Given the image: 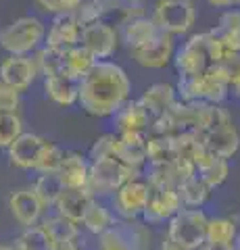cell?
<instances>
[{"label":"cell","mask_w":240,"mask_h":250,"mask_svg":"<svg viewBox=\"0 0 240 250\" xmlns=\"http://www.w3.org/2000/svg\"><path fill=\"white\" fill-rule=\"evenodd\" d=\"M131 98V82L128 71L111 59L98 61L88 75L80 80L77 104L86 115L111 119Z\"/></svg>","instance_id":"6da1fadb"},{"label":"cell","mask_w":240,"mask_h":250,"mask_svg":"<svg viewBox=\"0 0 240 250\" xmlns=\"http://www.w3.org/2000/svg\"><path fill=\"white\" fill-rule=\"evenodd\" d=\"M226 50L213 29L192 34L188 40L182 42L174 54V67L180 75H200L215 62H223Z\"/></svg>","instance_id":"7a4b0ae2"},{"label":"cell","mask_w":240,"mask_h":250,"mask_svg":"<svg viewBox=\"0 0 240 250\" xmlns=\"http://www.w3.org/2000/svg\"><path fill=\"white\" fill-rule=\"evenodd\" d=\"M234 69L226 62H215L200 75H180L175 83L180 100H205L211 104H221L232 92Z\"/></svg>","instance_id":"3957f363"},{"label":"cell","mask_w":240,"mask_h":250,"mask_svg":"<svg viewBox=\"0 0 240 250\" xmlns=\"http://www.w3.org/2000/svg\"><path fill=\"white\" fill-rule=\"evenodd\" d=\"M46 29H48V25L42 19L34 17V15H23V17H17L0 29V48L6 54L32 57L36 50H40L44 46Z\"/></svg>","instance_id":"277c9868"},{"label":"cell","mask_w":240,"mask_h":250,"mask_svg":"<svg viewBox=\"0 0 240 250\" xmlns=\"http://www.w3.org/2000/svg\"><path fill=\"white\" fill-rule=\"evenodd\" d=\"M138 177H142V169L126 165L117 156H105V159L98 161H90L88 188L96 198H109L117 188Z\"/></svg>","instance_id":"5b68a950"},{"label":"cell","mask_w":240,"mask_h":250,"mask_svg":"<svg viewBox=\"0 0 240 250\" xmlns=\"http://www.w3.org/2000/svg\"><path fill=\"white\" fill-rule=\"evenodd\" d=\"M151 192H153L151 184L146 182L144 177H138V179H131V182L117 188V190L107 198V202L111 205L115 215H117L121 221H140L144 208L149 205Z\"/></svg>","instance_id":"8992f818"},{"label":"cell","mask_w":240,"mask_h":250,"mask_svg":"<svg viewBox=\"0 0 240 250\" xmlns=\"http://www.w3.org/2000/svg\"><path fill=\"white\" fill-rule=\"evenodd\" d=\"M151 17L161 31L172 36H186L196 23V9L190 0H157Z\"/></svg>","instance_id":"52a82bcc"},{"label":"cell","mask_w":240,"mask_h":250,"mask_svg":"<svg viewBox=\"0 0 240 250\" xmlns=\"http://www.w3.org/2000/svg\"><path fill=\"white\" fill-rule=\"evenodd\" d=\"M207 225L209 215L203 208H188L184 207L172 221L167 223V236L180 244L198 250L207 242Z\"/></svg>","instance_id":"ba28073f"},{"label":"cell","mask_w":240,"mask_h":250,"mask_svg":"<svg viewBox=\"0 0 240 250\" xmlns=\"http://www.w3.org/2000/svg\"><path fill=\"white\" fill-rule=\"evenodd\" d=\"M40 223L46 228L52 240V250H90L86 231H84L82 225L67 221V219L59 217L52 210L44 215Z\"/></svg>","instance_id":"9c48e42d"},{"label":"cell","mask_w":240,"mask_h":250,"mask_svg":"<svg viewBox=\"0 0 240 250\" xmlns=\"http://www.w3.org/2000/svg\"><path fill=\"white\" fill-rule=\"evenodd\" d=\"M174 38L175 36L159 29L149 42H144L138 48H131L130 54L144 69H165L169 62H174V54L177 48Z\"/></svg>","instance_id":"30bf717a"},{"label":"cell","mask_w":240,"mask_h":250,"mask_svg":"<svg viewBox=\"0 0 240 250\" xmlns=\"http://www.w3.org/2000/svg\"><path fill=\"white\" fill-rule=\"evenodd\" d=\"M119 42H121L119 29L115 25H111L109 21H105V19L94 21V23H90V25L82 27L80 44L94 54L98 61L111 59L113 54L117 52Z\"/></svg>","instance_id":"8fae6325"},{"label":"cell","mask_w":240,"mask_h":250,"mask_svg":"<svg viewBox=\"0 0 240 250\" xmlns=\"http://www.w3.org/2000/svg\"><path fill=\"white\" fill-rule=\"evenodd\" d=\"M6 207H9V213L13 217V221L19 225V228H32L38 225L46 215V208L42 205V200L38 198V194L34 192V188H19V190H13L6 198Z\"/></svg>","instance_id":"7c38bea8"},{"label":"cell","mask_w":240,"mask_h":250,"mask_svg":"<svg viewBox=\"0 0 240 250\" xmlns=\"http://www.w3.org/2000/svg\"><path fill=\"white\" fill-rule=\"evenodd\" d=\"M184 208L177 188H153L149 205L142 213L146 225H167Z\"/></svg>","instance_id":"4fadbf2b"},{"label":"cell","mask_w":240,"mask_h":250,"mask_svg":"<svg viewBox=\"0 0 240 250\" xmlns=\"http://www.w3.org/2000/svg\"><path fill=\"white\" fill-rule=\"evenodd\" d=\"M40 77L34 57L27 54H6L0 61V80L6 82L19 92H25Z\"/></svg>","instance_id":"5bb4252c"},{"label":"cell","mask_w":240,"mask_h":250,"mask_svg":"<svg viewBox=\"0 0 240 250\" xmlns=\"http://www.w3.org/2000/svg\"><path fill=\"white\" fill-rule=\"evenodd\" d=\"M44 144H46V138H42L40 134L23 131V134L4 150L6 159H9V165L19 169V171H32L34 173V167H36L38 156H40Z\"/></svg>","instance_id":"9a60e30c"},{"label":"cell","mask_w":240,"mask_h":250,"mask_svg":"<svg viewBox=\"0 0 240 250\" xmlns=\"http://www.w3.org/2000/svg\"><path fill=\"white\" fill-rule=\"evenodd\" d=\"M203 144L207 150L213 154L223 156V159H234L240 150V131L236 129L234 119H226L218 123L215 127L203 134Z\"/></svg>","instance_id":"2e32d148"},{"label":"cell","mask_w":240,"mask_h":250,"mask_svg":"<svg viewBox=\"0 0 240 250\" xmlns=\"http://www.w3.org/2000/svg\"><path fill=\"white\" fill-rule=\"evenodd\" d=\"M82 38V25L75 19L73 13H61V15H52V19L46 29V46L59 50H67L71 46L80 44Z\"/></svg>","instance_id":"e0dca14e"},{"label":"cell","mask_w":240,"mask_h":250,"mask_svg":"<svg viewBox=\"0 0 240 250\" xmlns=\"http://www.w3.org/2000/svg\"><path fill=\"white\" fill-rule=\"evenodd\" d=\"M117 29H119L121 42L126 44L128 50L142 46L144 42H149L151 38L159 31L157 23L153 21V17H149V15H144V13L121 15V21H119Z\"/></svg>","instance_id":"ac0fdd59"},{"label":"cell","mask_w":240,"mask_h":250,"mask_svg":"<svg viewBox=\"0 0 240 250\" xmlns=\"http://www.w3.org/2000/svg\"><path fill=\"white\" fill-rule=\"evenodd\" d=\"M149 138H151V131H123V134H119L115 156L126 163V165L144 171L146 163H149V156H146Z\"/></svg>","instance_id":"d6986e66"},{"label":"cell","mask_w":240,"mask_h":250,"mask_svg":"<svg viewBox=\"0 0 240 250\" xmlns=\"http://www.w3.org/2000/svg\"><path fill=\"white\" fill-rule=\"evenodd\" d=\"M111 121L115 125V134H123V131H151L153 115L140 103V98H130L111 117Z\"/></svg>","instance_id":"ffe728a7"},{"label":"cell","mask_w":240,"mask_h":250,"mask_svg":"<svg viewBox=\"0 0 240 250\" xmlns=\"http://www.w3.org/2000/svg\"><path fill=\"white\" fill-rule=\"evenodd\" d=\"M57 177L63 188H88L90 182V159L77 150H65Z\"/></svg>","instance_id":"44dd1931"},{"label":"cell","mask_w":240,"mask_h":250,"mask_svg":"<svg viewBox=\"0 0 240 250\" xmlns=\"http://www.w3.org/2000/svg\"><path fill=\"white\" fill-rule=\"evenodd\" d=\"M92 198H94V194L90 192V188H75V190L73 188H65L59 194L55 207H52V213H57L59 217L67 219V221L82 225L84 213H86Z\"/></svg>","instance_id":"7402d4cb"},{"label":"cell","mask_w":240,"mask_h":250,"mask_svg":"<svg viewBox=\"0 0 240 250\" xmlns=\"http://www.w3.org/2000/svg\"><path fill=\"white\" fill-rule=\"evenodd\" d=\"M195 165H196V175L203 179L205 184H209L215 190L226 184V179L230 175V159L213 154L211 150H207L203 146L195 156Z\"/></svg>","instance_id":"603a6c76"},{"label":"cell","mask_w":240,"mask_h":250,"mask_svg":"<svg viewBox=\"0 0 240 250\" xmlns=\"http://www.w3.org/2000/svg\"><path fill=\"white\" fill-rule=\"evenodd\" d=\"M119 221V217L115 215V210L111 208V205L107 202V198H92L90 205L84 213V219H82V228L88 236H103L107 229H111L115 223Z\"/></svg>","instance_id":"cb8c5ba5"},{"label":"cell","mask_w":240,"mask_h":250,"mask_svg":"<svg viewBox=\"0 0 240 250\" xmlns=\"http://www.w3.org/2000/svg\"><path fill=\"white\" fill-rule=\"evenodd\" d=\"M42 85H44L46 98L52 100V103L59 106L67 108V106L77 104V100H80V82H75L63 73L44 77Z\"/></svg>","instance_id":"d4e9b609"},{"label":"cell","mask_w":240,"mask_h":250,"mask_svg":"<svg viewBox=\"0 0 240 250\" xmlns=\"http://www.w3.org/2000/svg\"><path fill=\"white\" fill-rule=\"evenodd\" d=\"M177 100H180V96H177L175 85H172V83H153L142 92V96H140V103L149 108L153 119L167 113Z\"/></svg>","instance_id":"484cf974"},{"label":"cell","mask_w":240,"mask_h":250,"mask_svg":"<svg viewBox=\"0 0 240 250\" xmlns=\"http://www.w3.org/2000/svg\"><path fill=\"white\" fill-rule=\"evenodd\" d=\"M98 62V59L92 54L90 50H86L82 44L77 46H71V48H67L65 54H63V75L71 77V80L80 82L84 75L90 73V69L94 67Z\"/></svg>","instance_id":"4316f807"},{"label":"cell","mask_w":240,"mask_h":250,"mask_svg":"<svg viewBox=\"0 0 240 250\" xmlns=\"http://www.w3.org/2000/svg\"><path fill=\"white\" fill-rule=\"evenodd\" d=\"M177 192H180V198H182V205L188 207V208H203L209 198H211V192L213 188L205 184L203 179L198 175L186 179V182L177 188Z\"/></svg>","instance_id":"83f0119b"},{"label":"cell","mask_w":240,"mask_h":250,"mask_svg":"<svg viewBox=\"0 0 240 250\" xmlns=\"http://www.w3.org/2000/svg\"><path fill=\"white\" fill-rule=\"evenodd\" d=\"M238 233L240 231L234 217H209L207 242H211V244H234Z\"/></svg>","instance_id":"f1b7e54d"},{"label":"cell","mask_w":240,"mask_h":250,"mask_svg":"<svg viewBox=\"0 0 240 250\" xmlns=\"http://www.w3.org/2000/svg\"><path fill=\"white\" fill-rule=\"evenodd\" d=\"M17 250H52V240L42 223L32 225V228H23L21 233L13 240Z\"/></svg>","instance_id":"f546056e"},{"label":"cell","mask_w":240,"mask_h":250,"mask_svg":"<svg viewBox=\"0 0 240 250\" xmlns=\"http://www.w3.org/2000/svg\"><path fill=\"white\" fill-rule=\"evenodd\" d=\"M32 188H34V192L38 194V198L42 200L46 213H48V210H52V207H55V202H57V198H59V194L65 190V188L61 186L57 173L36 175Z\"/></svg>","instance_id":"4dcf8cb0"},{"label":"cell","mask_w":240,"mask_h":250,"mask_svg":"<svg viewBox=\"0 0 240 250\" xmlns=\"http://www.w3.org/2000/svg\"><path fill=\"white\" fill-rule=\"evenodd\" d=\"M63 54L65 50H59V48H52V46H42L40 50H36L32 57L36 61V67H38V73L44 80L48 75H57L63 71Z\"/></svg>","instance_id":"1f68e13d"},{"label":"cell","mask_w":240,"mask_h":250,"mask_svg":"<svg viewBox=\"0 0 240 250\" xmlns=\"http://www.w3.org/2000/svg\"><path fill=\"white\" fill-rule=\"evenodd\" d=\"M146 156H149V163L175 161L177 159V150H175L174 136L151 134L149 144H146Z\"/></svg>","instance_id":"d6a6232c"},{"label":"cell","mask_w":240,"mask_h":250,"mask_svg":"<svg viewBox=\"0 0 240 250\" xmlns=\"http://www.w3.org/2000/svg\"><path fill=\"white\" fill-rule=\"evenodd\" d=\"M63 156H65L63 148H61L57 142H52V140H46V144H44L40 156H38L36 167H34V173L36 175L57 173L59 167H61V161H63Z\"/></svg>","instance_id":"836d02e7"},{"label":"cell","mask_w":240,"mask_h":250,"mask_svg":"<svg viewBox=\"0 0 240 250\" xmlns=\"http://www.w3.org/2000/svg\"><path fill=\"white\" fill-rule=\"evenodd\" d=\"M23 131L25 127L19 113H0V150H6Z\"/></svg>","instance_id":"e575fe53"},{"label":"cell","mask_w":240,"mask_h":250,"mask_svg":"<svg viewBox=\"0 0 240 250\" xmlns=\"http://www.w3.org/2000/svg\"><path fill=\"white\" fill-rule=\"evenodd\" d=\"M117 140H119V134H115V131L98 136L94 142H92V146L88 148V159L90 161H98V159H105V156H115Z\"/></svg>","instance_id":"d590c367"},{"label":"cell","mask_w":240,"mask_h":250,"mask_svg":"<svg viewBox=\"0 0 240 250\" xmlns=\"http://www.w3.org/2000/svg\"><path fill=\"white\" fill-rule=\"evenodd\" d=\"M73 15H75V19L80 21V25L86 27L90 23L103 19L105 11H103V6H100L98 0H82V2L77 4V9L73 11Z\"/></svg>","instance_id":"8d00e7d4"},{"label":"cell","mask_w":240,"mask_h":250,"mask_svg":"<svg viewBox=\"0 0 240 250\" xmlns=\"http://www.w3.org/2000/svg\"><path fill=\"white\" fill-rule=\"evenodd\" d=\"M21 92L0 80V113H19Z\"/></svg>","instance_id":"74e56055"},{"label":"cell","mask_w":240,"mask_h":250,"mask_svg":"<svg viewBox=\"0 0 240 250\" xmlns=\"http://www.w3.org/2000/svg\"><path fill=\"white\" fill-rule=\"evenodd\" d=\"M34 2L46 15H61V13H73L82 0H34Z\"/></svg>","instance_id":"f35d334b"},{"label":"cell","mask_w":240,"mask_h":250,"mask_svg":"<svg viewBox=\"0 0 240 250\" xmlns=\"http://www.w3.org/2000/svg\"><path fill=\"white\" fill-rule=\"evenodd\" d=\"M219 27L223 29H232V31H240V9H226L219 17Z\"/></svg>","instance_id":"ab89813d"},{"label":"cell","mask_w":240,"mask_h":250,"mask_svg":"<svg viewBox=\"0 0 240 250\" xmlns=\"http://www.w3.org/2000/svg\"><path fill=\"white\" fill-rule=\"evenodd\" d=\"M159 250H195V248H190L186 244H180V242H175L174 238H169L165 233L163 240H161V244H159Z\"/></svg>","instance_id":"60d3db41"},{"label":"cell","mask_w":240,"mask_h":250,"mask_svg":"<svg viewBox=\"0 0 240 250\" xmlns=\"http://www.w3.org/2000/svg\"><path fill=\"white\" fill-rule=\"evenodd\" d=\"M207 4L215 6V9H232L236 6V0H207Z\"/></svg>","instance_id":"b9f144b4"},{"label":"cell","mask_w":240,"mask_h":250,"mask_svg":"<svg viewBox=\"0 0 240 250\" xmlns=\"http://www.w3.org/2000/svg\"><path fill=\"white\" fill-rule=\"evenodd\" d=\"M232 94L240 98V65L234 69V77H232Z\"/></svg>","instance_id":"7bdbcfd3"},{"label":"cell","mask_w":240,"mask_h":250,"mask_svg":"<svg viewBox=\"0 0 240 250\" xmlns=\"http://www.w3.org/2000/svg\"><path fill=\"white\" fill-rule=\"evenodd\" d=\"M198 250H236L234 244H211V242H205Z\"/></svg>","instance_id":"ee69618b"},{"label":"cell","mask_w":240,"mask_h":250,"mask_svg":"<svg viewBox=\"0 0 240 250\" xmlns=\"http://www.w3.org/2000/svg\"><path fill=\"white\" fill-rule=\"evenodd\" d=\"M0 250H17L15 244H6V242H0Z\"/></svg>","instance_id":"f6af8a7d"},{"label":"cell","mask_w":240,"mask_h":250,"mask_svg":"<svg viewBox=\"0 0 240 250\" xmlns=\"http://www.w3.org/2000/svg\"><path fill=\"white\" fill-rule=\"evenodd\" d=\"M234 248L240 250V233H238V238H236V242H234Z\"/></svg>","instance_id":"bcb514c9"},{"label":"cell","mask_w":240,"mask_h":250,"mask_svg":"<svg viewBox=\"0 0 240 250\" xmlns=\"http://www.w3.org/2000/svg\"><path fill=\"white\" fill-rule=\"evenodd\" d=\"M94 250H121V248H103V246H96Z\"/></svg>","instance_id":"7dc6e473"},{"label":"cell","mask_w":240,"mask_h":250,"mask_svg":"<svg viewBox=\"0 0 240 250\" xmlns=\"http://www.w3.org/2000/svg\"><path fill=\"white\" fill-rule=\"evenodd\" d=\"M236 6H240V0H236Z\"/></svg>","instance_id":"c3c4849f"},{"label":"cell","mask_w":240,"mask_h":250,"mask_svg":"<svg viewBox=\"0 0 240 250\" xmlns=\"http://www.w3.org/2000/svg\"><path fill=\"white\" fill-rule=\"evenodd\" d=\"M190 2H196V0H190Z\"/></svg>","instance_id":"681fc988"}]
</instances>
